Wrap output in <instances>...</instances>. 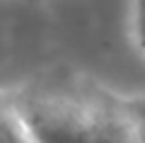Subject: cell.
Here are the masks:
<instances>
[{
	"label": "cell",
	"mask_w": 145,
	"mask_h": 143,
	"mask_svg": "<svg viewBox=\"0 0 145 143\" xmlns=\"http://www.w3.org/2000/svg\"><path fill=\"white\" fill-rule=\"evenodd\" d=\"M15 100L36 143H145L128 109L75 80L44 78Z\"/></svg>",
	"instance_id": "cell-1"
},
{
	"label": "cell",
	"mask_w": 145,
	"mask_h": 143,
	"mask_svg": "<svg viewBox=\"0 0 145 143\" xmlns=\"http://www.w3.org/2000/svg\"><path fill=\"white\" fill-rule=\"evenodd\" d=\"M0 143H36L17 107L15 92H0Z\"/></svg>",
	"instance_id": "cell-2"
},
{
	"label": "cell",
	"mask_w": 145,
	"mask_h": 143,
	"mask_svg": "<svg viewBox=\"0 0 145 143\" xmlns=\"http://www.w3.org/2000/svg\"><path fill=\"white\" fill-rule=\"evenodd\" d=\"M133 24H135V39H138V46L145 51V0H135Z\"/></svg>",
	"instance_id": "cell-3"
}]
</instances>
